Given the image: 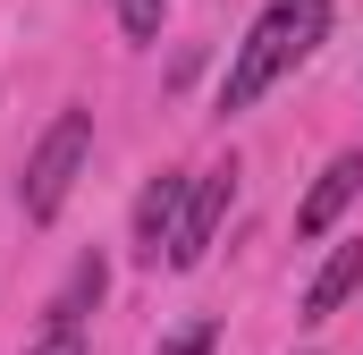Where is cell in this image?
<instances>
[{
    "instance_id": "cell-8",
    "label": "cell",
    "mask_w": 363,
    "mask_h": 355,
    "mask_svg": "<svg viewBox=\"0 0 363 355\" xmlns=\"http://www.w3.org/2000/svg\"><path fill=\"white\" fill-rule=\"evenodd\" d=\"M161 17H169V0H118V26H127V43H152V34H161Z\"/></svg>"
},
{
    "instance_id": "cell-10",
    "label": "cell",
    "mask_w": 363,
    "mask_h": 355,
    "mask_svg": "<svg viewBox=\"0 0 363 355\" xmlns=\"http://www.w3.org/2000/svg\"><path fill=\"white\" fill-rule=\"evenodd\" d=\"M161 355H211V322H186V330H178Z\"/></svg>"
},
{
    "instance_id": "cell-9",
    "label": "cell",
    "mask_w": 363,
    "mask_h": 355,
    "mask_svg": "<svg viewBox=\"0 0 363 355\" xmlns=\"http://www.w3.org/2000/svg\"><path fill=\"white\" fill-rule=\"evenodd\" d=\"M26 355H85V322H43V339Z\"/></svg>"
},
{
    "instance_id": "cell-7",
    "label": "cell",
    "mask_w": 363,
    "mask_h": 355,
    "mask_svg": "<svg viewBox=\"0 0 363 355\" xmlns=\"http://www.w3.org/2000/svg\"><path fill=\"white\" fill-rule=\"evenodd\" d=\"M101 288H110V271H101V254H85V263L60 279V296L43 305V322H85L93 305H101Z\"/></svg>"
},
{
    "instance_id": "cell-4",
    "label": "cell",
    "mask_w": 363,
    "mask_h": 355,
    "mask_svg": "<svg viewBox=\"0 0 363 355\" xmlns=\"http://www.w3.org/2000/svg\"><path fill=\"white\" fill-rule=\"evenodd\" d=\"M186 186H194V178L161 170V178H144V195H135V263H144V271H161V254H169V237H178Z\"/></svg>"
},
{
    "instance_id": "cell-5",
    "label": "cell",
    "mask_w": 363,
    "mask_h": 355,
    "mask_svg": "<svg viewBox=\"0 0 363 355\" xmlns=\"http://www.w3.org/2000/svg\"><path fill=\"white\" fill-rule=\"evenodd\" d=\"M363 195V153H338L330 170L313 178V195L296 203V237H330L338 220H347V203Z\"/></svg>"
},
{
    "instance_id": "cell-2",
    "label": "cell",
    "mask_w": 363,
    "mask_h": 355,
    "mask_svg": "<svg viewBox=\"0 0 363 355\" xmlns=\"http://www.w3.org/2000/svg\"><path fill=\"white\" fill-rule=\"evenodd\" d=\"M85 153H93V110H60V119L43 127V144H34L26 178H17L26 220H60V203H68L77 170H85Z\"/></svg>"
},
{
    "instance_id": "cell-3",
    "label": "cell",
    "mask_w": 363,
    "mask_h": 355,
    "mask_svg": "<svg viewBox=\"0 0 363 355\" xmlns=\"http://www.w3.org/2000/svg\"><path fill=\"white\" fill-rule=\"evenodd\" d=\"M228 203H237V161H220V170H203L186 186V212H178V237H169V263L194 271L211 254V237H220V220H228Z\"/></svg>"
},
{
    "instance_id": "cell-1",
    "label": "cell",
    "mask_w": 363,
    "mask_h": 355,
    "mask_svg": "<svg viewBox=\"0 0 363 355\" xmlns=\"http://www.w3.org/2000/svg\"><path fill=\"white\" fill-rule=\"evenodd\" d=\"M321 34H330V0H271V9L254 17V34L237 43L228 77H220V110H254Z\"/></svg>"
},
{
    "instance_id": "cell-6",
    "label": "cell",
    "mask_w": 363,
    "mask_h": 355,
    "mask_svg": "<svg viewBox=\"0 0 363 355\" xmlns=\"http://www.w3.org/2000/svg\"><path fill=\"white\" fill-rule=\"evenodd\" d=\"M355 288H363V237H347V246H338L330 263L304 279V322H330V313H338V305H347Z\"/></svg>"
}]
</instances>
